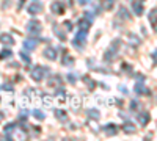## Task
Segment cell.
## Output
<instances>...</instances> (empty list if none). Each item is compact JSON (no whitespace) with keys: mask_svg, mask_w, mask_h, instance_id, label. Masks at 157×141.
I'll use <instances>...</instances> for the list:
<instances>
[{"mask_svg":"<svg viewBox=\"0 0 157 141\" xmlns=\"http://www.w3.org/2000/svg\"><path fill=\"white\" fill-rule=\"evenodd\" d=\"M47 74H49V69H47V68H44V66H36L35 69H32V79L36 80V82H41Z\"/></svg>","mask_w":157,"mask_h":141,"instance_id":"6da1fadb","label":"cell"},{"mask_svg":"<svg viewBox=\"0 0 157 141\" xmlns=\"http://www.w3.org/2000/svg\"><path fill=\"white\" fill-rule=\"evenodd\" d=\"M25 28H27V32H29L30 35H39V33H41V30H43L41 24H39L38 20H30V22H27Z\"/></svg>","mask_w":157,"mask_h":141,"instance_id":"7a4b0ae2","label":"cell"},{"mask_svg":"<svg viewBox=\"0 0 157 141\" xmlns=\"http://www.w3.org/2000/svg\"><path fill=\"white\" fill-rule=\"evenodd\" d=\"M85 43H86V32H80V30H78V33L75 35L74 41H72L74 47H77V49H82V47L85 46Z\"/></svg>","mask_w":157,"mask_h":141,"instance_id":"3957f363","label":"cell"},{"mask_svg":"<svg viewBox=\"0 0 157 141\" xmlns=\"http://www.w3.org/2000/svg\"><path fill=\"white\" fill-rule=\"evenodd\" d=\"M50 11L54 13V14H63V13H64V5H63V2H60V0L52 2V3H50Z\"/></svg>","mask_w":157,"mask_h":141,"instance_id":"277c9868","label":"cell"},{"mask_svg":"<svg viewBox=\"0 0 157 141\" xmlns=\"http://www.w3.org/2000/svg\"><path fill=\"white\" fill-rule=\"evenodd\" d=\"M49 86L50 88H55V89H60L61 85H63V80H61V77L60 75H52L50 79H49Z\"/></svg>","mask_w":157,"mask_h":141,"instance_id":"5b68a950","label":"cell"},{"mask_svg":"<svg viewBox=\"0 0 157 141\" xmlns=\"http://www.w3.org/2000/svg\"><path fill=\"white\" fill-rule=\"evenodd\" d=\"M27 11L30 13V14H38V13L43 11V3L41 2H32L27 6Z\"/></svg>","mask_w":157,"mask_h":141,"instance_id":"8992f818","label":"cell"},{"mask_svg":"<svg viewBox=\"0 0 157 141\" xmlns=\"http://www.w3.org/2000/svg\"><path fill=\"white\" fill-rule=\"evenodd\" d=\"M36 47H38V39H35V38H27V39L24 41L25 50H35Z\"/></svg>","mask_w":157,"mask_h":141,"instance_id":"52a82bcc","label":"cell"},{"mask_svg":"<svg viewBox=\"0 0 157 141\" xmlns=\"http://www.w3.org/2000/svg\"><path fill=\"white\" fill-rule=\"evenodd\" d=\"M137 119H138V122H140L141 125H146V124L151 121V114H149V113H146V111L138 113V114H137Z\"/></svg>","mask_w":157,"mask_h":141,"instance_id":"ba28073f","label":"cell"},{"mask_svg":"<svg viewBox=\"0 0 157 141\" xmlns=\"http://www.w3.org/2000/svg\"><path fill=\"white\" fill-rule=\"evenodd\" d=\"M0 43L5 44V46H13L14 44V39H13V36L8 35V33H2L0 35Z\"/></svg>","mask_w":157,"mask_h":141,"instance_id":"9c48e42d","label":"cell"},{"mask_svg":"<svg viewBox=\"0 0 157 141\" xmlns=\"http://www.w3.org/2000/svg\"><path fill=\"white\" fill-rule=\"evenodd\" d=\"M77 27H78V30H80V32H88L90 27H91V22L88 19H80V20L77 22Z\"/></svg>","mask_w":157,"mask_h":141,"instance_id":"30bf717a","label":"cell"},{"mask_svg":"<svg viewBox=\"0 0 157 141\" xmlns=\"http://www.w3.org/2000/svg\"><path fill=\"white\" fill-rule=\"evenodd\" d=\"M104 132H105L107 136H115L118 133V129H116L115 124H107L105 127H104Z\"/></svg>","mask_w":157,"mask_h":141,"instance_id":"8fae6325","label":"cell"},{"mask_svg":"<svg viewBox=\"0 0 157 141\" xmlns=\"http://www.w3.org/2000/svg\"><path fill=\"white\" fill-rule=\"evenodd\" d=\"M61 63L64 66H72L74 65V58L68 54V50H63V60H61Z\"/></svg>","mask_w":157,"mask_h":141,"instance_id":"7c38bea8","label":"cell"},{"mask_svg":"<svg viewBox=\"0 0 157 141\" xmlns=\"http://www.w3.org/2000/svg\"><path fill=\"white\" fill-rule=\"evenodd\" d=\"M71 108H72V111H78L80 110V107H82V102H80V97H71Z\"/></svg>","mask_w":157,"mask_h":141,"instance_id":"4fadbf2b","label":"cell"},{"mask_svg":"<svg viewBox=\"0 0 157 141\" xmlns=\"http://www.w3.org/2000/svg\"><path fill=\"white\" fill-rule=\"evenodd\" d=\"M123 130H124L127 135H132V133H135V132H137V127H135L132 122H124Z\"/></svg>","mask_w":157,"mask_h":141,"instance_id":"5bb4252c","label":"cell"},{"mask_svg":"<svg viewBox=\"0 0 157 141\" xmlns=\"http://www.w3.org/2000/svg\"><path fill=\"white\" fill-rule=\"evenodd\" d=\"M44 57L49 58V60H55L57 58V52H55V49L54 47H47L44 50Z\"/></svg>","mask_w":157,"mask_h":141,"instance_id":"9a60e30c","label":"cell"},{"mask_svg":"<svg viewBox=\"0 0 157 141\" xmlns=\"http://www.w3.org/2000/svg\"><path fill=\"white\" fill-rule=\"evenodd\" d=\"M54 33L60 38L61 41H66V33H64V32L60 28V25H55V27H54Z\"/></svg>","mask_w":157,"mask_h":141,"instance_id":"2e32d148","label":"cell"},{"mask_svg":"<svg viewBox=\"0 0 157 141\" xmlns=\"http://www.w3.org/2000/svg\"><path fill=\"white\" fill-rule=\"evenodd\" d=\"M55 116L60 121H68V114H66V111H64V110H55Z\"/></svg>","mask_w":157,"mask_h":141,"instance_id":"e0dca14e","label":"cell"},{"mask_svg":"<svg viewBox=\"0 0 157 141\" xmlns=\"http://www.w3.org/2000/svg\"><path fill=\"white\" fill-rule=\"evenodd\" d=\"M135 91H137V94H149L148 88L143 86V83H137L135 85Z\"/></svg>","mask_w":157,"mask_h":141,"instance_id":"ac0fdd59","label":"cell"},{"mask_svg":"<svg viewBox=\"0 0 157 141\" xmlns=\"http://www.w3.org/2000/svg\"><path fill=\"white\" fill-rule=\"evenodd\" d=\"M54 102H55V97H50V96H47V94H43V104H44L46 107H50Z\"/></svg>","mask_w":157,"mask_h":141,"instance_id":"d6986e66","label":"cell"},{"mask_svg":"<svg viewBox=\"0 0 157 141\" xmlns=\"http://www.w3.org/2000/svg\"><path fill=\"white\" fill-rule=\"evenodd\" d=\"M112 57H113V58L116 57V49H115V47H112L110 50H107V52H105V55H104L105 61H110V60H112Z\"/></svg>","mask_w":157,"mask_h":141,"instance_id":"ffe728a7","label":"cell"},{"mask_svg":"<svg viewBox=\"0 0 157 141\" xmlns=\"http://www.w3.org/2000/svg\"><path fill=\"white\" fill-rule=\"evenodd\" d=\"M155 14H157V9L152 8L151 13H149V22H151V25H152V28H154V30H155Z\"/></svg>","mask_w":157,"mask_h":141,"instance_id":"44dd1931","label":"cell"},{"mask_svg":"<svg viewBox=\"0 0 157 141\" xmlns=\"http://www.w3.org/2000/svg\"><path fill=\"white\" fill-rule=\"evenodd\" d=\"M88 118H91V119H99V118H101V113H99L98 110H94V108H91V110H88Z\"/></svg>","mask_w":157,"mask_h":141,"instance_id":"7402d4cb","label":"cell"},{"mask_svg":"<svg viewBox=\"0 0 157 141\" xmlns=\"http://www.w3.org/2000/svg\"><path fill=\"white\" fill-rule=\"evenodd\" d=\"M129 44H132V46H138L140 44V39H138V36L137 35H129Z\"/></svg>","mask_w":157,"mask_h":141,"instance_id":"603a6c76","label":"cell"},{"mask_svg":"<svg viewBox=\"0 0 157 141\" xmlns=\"http://www.w3.org/2000/svg\"><path fill=\"white\" fill-rule=\"evenodd\" d=\"M132 6H134V11H135V14H141L143 13V5L141 3H137V2H132Z\"/></svg>","mask_w":157,"mask_h":141,"instance_id":"cb8c5ba5","label":"cell"},{"mask_svg":"<svg viewBox=\"0 0 157 141\" xmlns=\"http://www.w3.org/2000/svg\"><path fill=\"white\" fill-rule=\"evenodd\" d=\"M118 16H120L121 19H126V20H129V19H130L129 11H127L126 8H120V14H118Z\"/></svg>","mask_w":157,"mask_h":141,"instance_id":"d4e9b609","label":"cell"},{"mask_svg":"<svg viewBox=\"0 0 157 141\" xmlns=\"http://www.w3.org/2000/svg\"><path fill=\"white\" fill-rule=\"evenodd\" d=\"M33 116L36 118V119H39V121H43V119H46V114L41 111V110H33Z\"/></svg>","mask_w":157,"mask_h":141,"instance_id":"484cf974","label":"cell"},{"mask_svg":"<svg viewBox=\"0 0 157 141\" xmlns=\"http://www.w3.org/2000/svg\"><path fill=\"white\" fill-rule=\"evenodd\" d=\"M11 55H13V52H11L10 49H3L2 52H0V60H5V58H8Z\"/></svg>","mask_w":157,"mask_h":141,"instance_id":"4316f807","label":"cell"},{"mask_svg":"<svg viewBox=\"0 0 157 141\" xmlns=\"http://www.w3.org/2000/svg\"><path fill=\"white\" fill-rule=\"evenodd\" d=\"M66 77H68V82H69L71 85H75V83H77V80H78L77 74H68Z\"/></svg>","mask_w":157,"mask_h":141,"instance_id":"83f0119b","label":"cell"},{"mask_svg":"<svg viewBox=\"0 0 157 141\" xmlns=\"http://www.w3.org/2000/svg\"><path fill=\"white\" fill-rule=\"evenodd\" d=\"M14 129H16V124H11V122H10V124H6V127H5V133H6V138L10 136V133H11L13 130H14Z\"/></svg>","mask_w":157,"mask_h":141,"instance_id":"f1b7e54d","label":"cell"},{"mask_svg":"<svg viewBox=\"0 0 157 141\" xmlns=\"http://www.w3.org/2000/svg\"><path fill=\"white\" fill-rule=\"evenodd\" d=\"M83 82L90 86V89H94V86H96V83H94V80H91L90 77H83Z\"/></svg>","mask_w":157,"mask_h":141,"instance_id":"f546056e","label":"cell"},{"mask_svg":"<svg viewBox=\"0 0 157 141\" xmlns=\"http://www.w3.org/2000/svg\"><path fill=\"white\" fill-rule=\"evenodd\" d=\"M115 3V0H104V3H102V8L104 9H110Z\"/></svg>","mask_w":157,"mask_h":141,"instance_id":"4dcf8cb0","label":"cell"},{"mask_svg":"<svg viewBox=\"0 0 157 141\" xmlns=\"http://www.w3.org/2000/svg\"><path fill=\"white\" fill-rule=\"evenodd\" d=\"M21 58H22L25 63H27V65H30V58H29V55H25L24 52H21Z\"/></svg>","mask_w":157,"mask_h":141,"instance_id":"1f68e13d","label":"cell"},{"mask_svg":"<svg viewBox=\"0 0 157 141\" xmlns=\"http://www.w3.org/2000/svg\"><path fill=\"white\" fill-rule=\"evenodd\" d=\"M27 114H29V111H27V110H25V111H21V114H19V118H21V119H24V118L27 119Z\"/></svg>","mask_w":157,"mask_h":141,"instance_id":"d6a6232c","label":"cell"},{"mask_svg":"<svg viewBox=\"0 0 157 141\" xmlns=\"http://www.w3.org/2000/svg\"><path fill=\"white\" fill-rule=\"evenodd\" d=\"M3 89H5V91H13V86H11L10 83H5V85H3Z\"/></svg>","mask_w":157,"mask_h":141,"instance_id":"836d02e7","label":"cell"},{"mask_svg":"<svg viewBox=\"0 0 157 141\" xmlns=\"http://www.w3.org/2000/svg\"><path fill=\"white\" fill-rule=\"evenodd\" d=\"M64 27H66V30H72V24L69 20H66V22H64Z\"/></svg>","mask_w":157,"mask_h":141,"instance_id":"e575fe53","label":"cell"},{"mask_svg":"<svg viewBox=\"0 0 157 141\" xmlns=\"http://www.w3.org/2000/svg\"><path fill=\"white\" fill-rule=\"evenodd\" d=\"M77 2L80 5H86V3H90V0H77Z\"/></svg>","mask_w":157,"mask_h":141,"instance_id":"d590c367","label":"cell"},{"mask_svg":"<svg viewBox=\"0 0 157 141\" xmlns=\"http://www.w3.org/2000/svg\"><path fill=\"white\" fill-rule=\"evenodd\" d=\"M120 89H121V91H123V93H126V94H127V88H124V86H123V85H121V86H120Z\"/></svg>","mask_w":157,"mask_h":141,"instance_id":"8d00e7d4","label":"cell"},{"mask_svg":"<svg viewBox=\"0 0 157 141\" xmlns=\"http://www.w3.org/2000/svg\"><path fill=\"white\" fill-rule=\"evenodd\" d=\"M3 118H5V114H3L2 111H0V122H2V121H3Z\"/></svg>","mask_w":157,"mask_h":141,"instance_id":"74e56055","label":"cell"}]
</instances>
